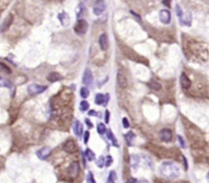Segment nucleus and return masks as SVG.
Instances as JSON below:
<instances>
[{"instance_id":"34","label":"nucleus","mask_w":209,"mask_h":183,"mask_svg":"<svg viewBox=\"0 0 209 183\" xmlns=\"http://www.w3.org/2000/svg\"><path fill=\"white\" fill-rule=\"evenodd\" d=\"M177 141H179L180 145V147H182L183 148H186L185 141H184V138L182 137V136H180V135H177Z\"/></svg>"},{"instance_id":"3","label":"nucleus","mask_w":209,"mask_h":183,"mask_svg":"<svg viewBox=\"0 0 209 183\" xmlns=\"http://www.w3.org/2000/svg\"><path fill=\"white\" fill-rule=\"evenodd\" d=\"M46 90H47V86H40L37 85V83H33V85H30L28 86V93L30 95H39L44 93Z\"/></svg>"},{"instance_id":"37","label":"nucleus","mask_w":209,"mask_h":183,"mask_svg":"<svg viewBox=\"0 0 209 183\" xmlns=\"http://www.w3.org/2000/svg\"><path fill=\"white\" fill-rule=\"evenodd\" d=\"M85 122H86L87 126H88L89 128H93V123H92L91 120H89V118H86L85 119Z\"/></svg>"},{"instance_id":"17","label":"nucleus","mask_w":209,"mask_h":183,"mask_svg":"<svg viewBox=\"0 0 209 183\" xmlns=\"http://www.w3.org/2000/svg\"><path fill=\"white\" fill-rule=\"evenodd\" d=\"M73 129L74 134L77 136H81L83 133V124L81 123L79 120H74V122L73 124Z\"/></svg>"},{"instance_id":"32","label":"nucleus","mask_w":209,"mask_h":183,"mask_svg":"<svg viewBox=\"0 0 209 183\" xmlns=\"http://www.w3.org/2000/svg\"><path fill=\"white\" fill-rule=\"evenodd\" d=\"M87 183H96L94 176H93L91 172H89V174L87 175Z\"/></svg>"},{"instance_id":"13","label":"nucleus","mask_w":209,"mask_h":183,"mask_svg":"<svg viewBox=\"0 0 209 183\" xmlns=\"http://www.w3.org/2000/svg\"><path fill=\"white\" fill-rule=\"evenodd\" d=\"M12 21H13V16H12L11 14H9L4 20V21L1 24V26H0V33H3V32H5V31H7L9 29V27L11 26Z\"/></svg>"},{"instance_id":"35","label":"nucleus","mask_w":209,"mask_h":183,"mask_svg":"<svg viewBox=\"0 0 209 183\" xmlns=\"http://www.w3.org/2000/svg\"><path fill=\"white\" fill-rule=\"evenodd\" d=\"M89 138H90V132L85 131V135H84V142H85V144H88Z\"/></svg>"},{"instance_id":"31","label":"nucleus","mask_w":209,"mask_h":183,"mask_svg":"<svg viewBox=\"0 0 209 183\" xmlns=\"http://www.w3.org/2000/svg\"><path fill=\"white\" fill-rule=\"evenodd\" d=\"M176 13H177V17H179V18L182 17L183 14H184V12L182 10V7H180V5H179V4L176 5Z\"/></svg>"},{"instance_id":"12","label":"nucleus","mask_w":209,"mask_h":183,"mask_svg":"<svg viewBox=\"0 0 209 183\" xmlns=\"http://www.w3.org/2000/svg\"><path fill=\"white\" fill-rule=\"evenodd\" d=\"M159 137H160L161 141H163L165 142H168L171 141L173 138V132L169 129H162L160 132H159Z\"/></svg>"},{"instance_id":"25","label":"nucleus","mask_w":209,"mask_h":183,"mask_svg":"<svg viewBox=\"0 0 209 183\" xmlns=\"http://www.w3.org/2000/svg\"><path fill=\"white\" fill-rule=\"evenodd\" d=\"M149 86L154 90V91H160L161 90V85L157 82H155V80H151L150 82H149Z\"/></svg>"},{"instance_id":"18","label":"nucleus","mask_w":209,"mask_h":183,"mask_svg":"<svg viewBox=\"0 0 209 183\" xmlns=\"http://www.w3.org/2000/svg\"><path fill=\"white\" fill-rule=\"evenodd\" d=\"M86 13V7L83 3H79V5L76 8V14L78 20H82V17L84 16V14Z\"/></svg>"},{"instance_id":"30","label":"nucleus","mask_w":209,"mask_h":183,"mask_svg":"<svg viewBox=\"0 0 209 183\" xmlns=\"http://www.w3.org/2000/svg\"><path fill=\"white\" fill-rule=\"evenodd\" d=\"M96 164H97V166L99 167V168H102L103 166H105V157L101 156V157L97 160V162H96Z\"/></svg>"},{"instance_id":"22","label":"nucleus","mask_w":209,"mask_h":183,"mask_svg":"<svg viewBox=\"0 0 209 183\" xmlns=\"http://www.w3.org/2000/svg\"><path fill=\"white\" fill-rule=\"evenodd\" d=\"M124 137H126V141L127 142V145H132L134 139H135V137H136V135H135V133H134V132L130 131V132H127L126 135H124Z\"/></svg>"},{"instance_id":"39","label":"nucleus","mask_w":209,"mask_h":183,"mask_svg":"<svg viewBox=\"0 0 209 183\" xmlns=\"http://www.w3.org/2000/svg\"><path fill=\"white\" fill-rule=\"evenodd\" d=\"M109 122V111L106 110L105 111V123Z\"/></svg>"},{"instance_id":"15","label":"nucleus","mask_w":209,"mask_h":183,"mask_svg":"<svg viewBox=\"0 0 209 183\" xmlns=\"http://www.w3.org/2000/svg\"><path fill=\"white\" fill-rule=\"evenodd\" d=\"M180 24L186 27H191L192 24V14L191 12H186L183 14V16L180 18Z\"/></svg>"},{"instance_id":"11","label":"nucleus","mask_w":209,"mask_h":183,"mask_svg":"<svg viewBox=\"0 0 209 183\" xmlns=\"http://www.w3.org/2000/svg\"><path fill=\"white\" fill-rule=\"evenodd\" d=\"M82 82H83L84 85H86V86L92 85V82H93V74H92L91 69L87 68V69L85 70V72H84V75H83Z\"/></svg>"},{"instance_id":"21","label":"nucleus","mask_w":209,"mask_h":183,"mask_svg":"<svg viewBox=\"0 0 209 183\" xmlns=\"http://www.w3.org/2000/svg\"><path fill=\"white\" fill-rule=\"evenodd\" d=\"M131 164H132V168L137 169L140 164V158L137 155H132L131 156Z\"/></svg>"},{"instance_id":"45","label":"nucleus","mask_w":209,"mask_h":183,"mask_svg":"<svg viewBox=\"0 0 209 183\" xmlns=\"http://www.w3.org/2000/svg\"><path fill=\"white\" fill-rule=\"evenodd\" d=\"M207 180H208V182H209V173L207 174Z\"/></svg>"},{"instance_id":"26","label":"nucleus","mask_w":209,"mask_h":183,"mask_svg":"<svg viewBox=\"0 0 209 183\" xmlns=\"http://www.w3.org/2000/svg\"><path fill=\"white\" fill-rule=\"evenodd\" d=\"M116 173H115V171H110V173H109L108 175V178H107V182L106 183H115V181H116Z\"/></svg>"},{"instance_id":"6","label":"nucleus","mask_w":209,"mask_h":183,"mask_svg":"<svg viewBox=\"0 0 209 183\" xmlns=\"http://www.w3.org/2000/svg\"><path fill=\"white\" fill-rule=\"evenodd\" d=\"M159 18H160V21L164 24H168L171 20V14L170 11L167 10V9H161L159 11Z\"/></svg>"},{"instance_id":"9","label":"nucleus","mask_w":209,"mask_h":183,"mask_svg":"<svg viewBox=\"0 0 209 183\" xmlns=\"http://www.w3.org/2000/svg\"><path fill=\"white\" fill-rule=\"evenodd\" d=\"M99 46H100L101 50L106 51L109 47V39L107 34H102V35L99 37Z\"/></svg>"},{"instance_id":"29","label":"nucleus","mask_w":209,"mask_h":183,"mask_svg":"<svg viewBox=\"0 0 209 183\" xmlns=\"http://www.w3.org/2000/svg\"><path fill=\"white\" fill-rule=\"evenodd\" d=\"M89 108H90V105L86 100H84L80 103V110L82 111V112H85V111L89 110Z\"/></svg>"},{"instance_id":"20","label":"nucleus","mask_w":209,"mask_h":183,"mask_svg":"<svg viewBox=\"0 0 209 183\" xmlns=\"http://www.w3.org/2000/svg\"><path fill=\"white\" fill-rule=\"evenodd\" d=\"M47 79L50 82H58V80H61L62 76L58 72H51L47 75Z\"/></svg>"},{"instance_id":"5","label":"nucleus","mask_w":209,"mask_h":183,"mask_svg":"<svg viewBox=\"0 0 209 183\" xmlns=\"http://www.w3.org/2000/svg\"><path fill=\"white\" fill-rule=\"evenodd\" d=\"M105 10V2L104 0H96L94 6H93V13L95 15H101Z\"/></svg>"},{"instance_id":"14","label":"nucleus","mask_w":209,"mask_h":183,"mask_svg":"<svg viewBox=\"0 0 209 183\" xmlns=\"http://www.w3.org/2000/svg\"><path fill=\"white\" fill-rule=\"evenodd\" d=\"M180 86H182L184 90H188L190 86H191V80H190L189 77L186 75V73L180 74Z\"/></svg>"},{"instance_id":"24","label":"nucleus","mask_w":209,"mask_h":183,"mask_svg":"<svg viewBox=\"0 0 209 183\" xmlns=\"http://www.w3.org/2000/svg\"><path fill=\"white\" fill-rule=\"evenodd\" d=\"M106 134H107V137L109 138V141H110L112 142V145H115V147H118V144H117V141H116V137L112 134V132H111V130L110 129H108L107 131H106Z\"/></svg>"},{"instance_id":"40","label":"nucleus","mask_w":209,"mask_h":183,"mask_svg":"<svg viewBox=\"0 0 209 183\" xmlns=\"http://www.w3.org/2000/svg\"><path fill=\"white\" fill-rule=\"evenodd\" d=\"M127 183H138V180L136 178H129V180L127 181Z\"/></svg>"},{"instance_id":"44","label":"nucleus","mask_w":209,"mask_h":183,"mask_svg":"<svg viewBox=\"0 0 209 183\" xmlns=\"http://www.w3.org/2000/svg\"><path fill=\"white\" fill-rule=\"evenodd\" d=\"M138 183H149L148 181H145V180H143V181H140V182H138Z\"/></svg>"},{"instance_id":"28","label":"nucleus","mask_w":209,"mask_h":183,"mask_svg":"<svg viewBox=\"0 0 209 183\" xmlns=\"http://www.w3.org/2000/svg\"><path fill=\"white\" fill-rule=\"evenodd\" d=\"M97 131L100 135L104 134V133H106V131H107V129H106L105 127V124L104 123H98L97 124Z\"/></svg>"},{"instance_id":"38","label":"nucleus","mask_w":209,"mask_h":183,"mask_svg":"<svg viewBox=\"0 0 209 183\" xmlns=\"http://www.w3.org/2000/svg\"><path fill=\"white\" fill-rule=\"evenodd\" d=\"M0 66H1L2 67V69H4L5 71H6V72H10V69H9V68L7 67V66H6V65H4V64H3V63H0Z\"/></svg>"},{"instance_id":"23","label":"nucleus","mask_w":209,"mask_h":183,"mask_svg":"<svg viewBox=\"0 0 209 183\" xmlns=\"http://www.w3.org/2000/svg\"><path fill=\"white\" fill-rule=\"evenodd\" d=\"M85 157L86 159L89 161V162H92V161L95 160V154L94 152L92 150H90V148H87L86 152H85Z\"/></svg>"},{"instance_id":"7","label":"nucleus","mask_w":209,"mask_h":183,"mask_svg":"<svg viewBox=\"0 0 209 183\" xmlns=\"http://www.w3.org/2000/svg\"><path fill=\"white\" fill-rule=\"evenodd\" d=\"M116 82L120 88L121 89H124L127 88V76L126 74H124L123 71H118L117 74H116Z\"/></svg>"},{"instance_id":"10","label":"nucleus","mask_w":209,"mask_h":183,"mask_svg":"<svg viewBox=\"0 0 209 183\" xmlns=\"http://www.w3.org/2000/svg\"><path fill=\"white\" fill-rule=\"evenodd\" d=\"M58 20H59V21H60L62 27H66L70 26V15H68L65 11H62L58 14Z\"/></svg>"},{"instance_id":"46","label":"nucleus","mask_w":209,"mask_h":183,"mask_svg":"<svg viewBox=\"0 0 209 183\" xmlns=\"http://www.w3.org/2000/svg\"><path fill=\"white\" fill-rule=\"evenodd\" d=\"M0 79H1V76H0Z\"/></svg>"},{"instance_id":"16","label":"nucleus","mask_w":209,"mask_h":183,"mask_svg":"<svg viewBox=\"0 0 209 183\" xmlns=\"http://www.w3.org/2000/svg\"><path fill=\"white\" fill-rule=\"evenodd\" d=\"M108 99H109V95H102V94H97L95 96V104L97 105H104L106 106L107 105V102H108Z\"/></svg>"},{"instance_id":"27","label":"nucleus","mask_w":209,"mask_h":183,"mask_svg":"<svg viewBox=\"0 0 209 183\" xmlns=\"http://www.w3.org/2000/svg\"><path fill=\"white\" fill-rule=\"evenodd\" d=\"M80 95H81V97H82L83 99H87V98L89 97V95H90L89 89H87L86 86H83V88H81Z\"/></svg>"},{"instance_id":"36","label":"nucleus","mask_w":209,"mask_h":183,"mask_svg":"<svg viewBox=\"0 0 209 183\" xmlns=\"http://www.w3.org/2000/svg\"><path fill=\"white\" fill-rule=\"evenodd\" d=\"M123 124H124V128H129V127H130V122H129V120H127V118L123 119Z\"/></svg>"},{"instance_id":"8","label":"nucleus","mask_w":209,"mask_h":183,"mask_svg":"<svg viewBox=\"0 0 209 183\" xmlns=\"http://www.w3.org/2000/svg\"><path fill=\"white\" fill-rule=\"evenodd\" d=\"M50 154H51V148L49 147H44L36 152L37 157H38L40 160H46L49 156H50Z\"/></svg>"},{"instance_id":"19","label":"nucleus","mask_w":209,"mask_h":183,"mask_svg":"<svg viewBox=\"0 0 209 183\" xmlns=\"http://www.w3.org/2000/svg\"><path fill=\"white\" fill-rule=\"evenodd\" d=\"M79 163L74 162L70 166V168H68V174H70V176H73V177H76V176L78 175V173H79Z\"/></svg>"},{"instance_id":"33","label":"nucleus","mask_w":209,"mask_h":183,"mask_svg":"<svg viewBox=\"0 0 209 183\" xmlns=\"http://www.w3.org/2000/svg\"><path fill=\"white\" fill-rule=\"evenodd\" d=\"M112 162H113V160H112L111 156L105 157V166H106V167H109V166H110Z\"/></svg>"},{"instance_id":"41","label":"nucleus","mask_w":209,"mask_h":183,"mask_svg":"<svg viewBox=\"0 0 209 183\" xmlns=\"http://www.w3.org/2000/svg\"><path fill=\"white\" fill-rule=\"evenodd\" d=\"M97 115H98V113L96 112V111H94V110L89 111V116H97Z\"/></svg>"},{"instance_id":"2","label":"nucleus","mask_w":209,"mask_h":183,"mask_svg":"<svg viewBox=\"0 0 209 183\" xmlns=\"http://www.w3.org/2000/svg\"><path fill=\"white\" fill-rule=\"evenodd\" d=\"M88 23L85 20H78V21L74 24V33L77 34V35L79 36H82V35H85L87 33V31H88Z\"/></svg>"},{"instance_id":"42","label":"nucleus","mask_w":209,"mask_h":183,"mask_svg":"<svg viewBox=\"0 0 209 183\" xmlns=\"http://www.w3.org/2000/svg\"><path fill=\"white\" fill-rule=\"evenodd\" d=\"M183 159H184V163H185V169L188 170V168H189V167H188V162H187V160H186L185 157H184Z\"/></svg>"},{"instance_id":"43","label":"nucleus","mask_w":209,"mask_h":183,"mask_svg":"<svg viewBox=\"0 0 209 183\" xmlns=\"http://www.w3.org/2000/svg\"><path fill=\"white\" fill-rule=\"evenodd\" d=\"M168 1H170V0H164V1H163V4L167 5V6H169V3H168Z\"/></svg>"},{"instance_id":"1","label":"nucleus","mask_w":209,"mask_h":183,"mask_svg":"<svg viewBox=\"0 0 209 183\" xmlns=\"http://www.w3.org/2000/svg\"><path fill=\"white\" fill-rule=\"evenodd\" d=\"M159 172L163 176L164 178L173 180V179H177L180 177V170L177 164L171 161H165L159 167Z\"/></svg>"},{"instance_id":"4","label":"nucleus","mask_w":209,"mask_h":183,"mask_svg":"<svg viewBox=\"0 0 209 183\" xmlns=\"http://www.w3.org/2000/svg\"><path fill=\"white\" fill-rule=\"evenodd\" d=\"M63 150L68 154H74L78 151V145L74 139H67L63 145Z\"/></svg>"}]
</instances>
